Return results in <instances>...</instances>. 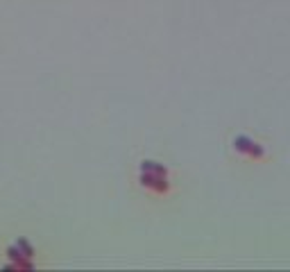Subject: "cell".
I'll return each instance as SVG.
<instances>
[{
    "instance_id": "obj_1",
    "label": "cell",
    "mask_w": 290,
    "mask_h": 272,
    "mask_svg": "<svg viewBox=\"0 0 290 272\" xmlns=\"http://www.w3.org/2000/svg\"><path fill=\"white\" fill-rule=\"evenodd\" d=\"M234 147L238 152L247 154L249 159H265V150H263L256 141H252L249 136H236L234 139Z\"/></svg>"
},
{
    "instance_id": "obj_2",
    "label": "cell",
    "mask_w": 290,
    "mask_h": 272,
    "mask_svg": "<svg viewBox=\"0 0 290 272\" xmlns=\"http://www.w3.org/2000/svg\"><path fill=\"white\" fill-rule=\"evenodd\" d=\"M16 247L23 252V256H28V258L34 256V247H32V245H30L25 238H18V240H16Z\"/></svg>"
}]
</instances>
